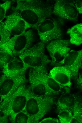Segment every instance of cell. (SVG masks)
Instances as JSON below:
<instances>
[{"instance_id": "ba28073f", "label": "cell", "mask_w": 82, "mask_h": 123, "mask_svg": "<svg viewBox=\"0 0 82 123\" xmlns=\"http://www.w3.org/2000/svg\"><path fill=\"white\" fill-rule=\"evenodd\" d=\"M6 18L5 21L3 22L4 27L13 36L23 33L31 27L29 24L15 12L6 16Z\"/></svg>"}, {"instance_id": "ffe728a7", "label": "cell", "mask_w": 82, "mask_h": 123, "mask_svg": "<svg viewBox=\"0 0 82 123\" xmlns=\"http://www.w3.org/2000/svg\"><path fill=\"white\" fill-rule=\"evenodd\" d=\"M13 123H33L30 116L26 112L23 111L15 116Z\"/></svg>"}, {"instance_id": "cb8c5ba5", "label": "cell", "mask_w": 82, "mask_h": 123, "mask_svg": "<svg viewBox=\"0 0 82 123\" xmlns=\"http://www.w3.org/2000/svg\"><path fill=\"white\" fill-rule=\"evenodd\" d=\"M74 5L78 13L82 14V0H76Z\"/></svg>"}, {"instance_id": "6da1fadb", "label": "cell", "mask_w": 82, "mask_h": 123, "mask_svg": "<svg viewBox=\"0 0 82 123\" xmlns=\"http://www.w3.org/2000/svg\"><path fill=\"white\" fill-rule=\"evenodd\" d=\"M14 12L31 27L36 28L41 22L51 16L52 10L49 5L40 0H17Z\"/></svg>"}, {"instance_id": "5b68a950", "label": "cell", "mask_w": 82, "mask_h": 123, "mask_svg": "<svg viewBox=\"0 0 82 123\" xmlns=\"http://www.w3.org/2000/svg\"><path fill=\"white\" fill-rule=\"evenodd\" d=\"M34 39L33 32L29 29L21 34L11 37L2 45L6 48L14 56H18L30 47Z\"/></svg>"}, {"instance_id": "e0dca14e", "label": "cell", "mask_w": 82, "mask_h": 123, "mask_svg": "<svg viewBox=\"0 0 82 123\" xmlns=\"http://www.w3.org/2000/svg\"><path fill=\"white\" fill-rule=\"evenodd\" d=\"M67 33L70 37V43L79 46L82 43V24H77L68 29Z\"/></svg>"}, {"instance_id": "9a60e30c", "label": "cell", "mask_w": 82, "mask_h": 123, "mask_svg": "<svg viewBox=\"0 0 82 123\" xmlns=\"http://www.w3.org/2000/svg\"><path fill=\"white\" fill-rule=\"evenodd\" d=\"M30 70L48 88L58 94L62 91L63 88H65L58 84L45 70H36L31 68Z\"/></svg>"}, {"instance_id": "7402d4cb", "label": "cell", "mask_w": 82, "mask_h": 123, "mask_svg": "<svg viewBox=\"0 0 82 123\" xmlns=\"http://www.w3.org/2000/svg\"><path fill=\"white\" fill-rule=\"evenodd\" d=\"M11 3V1L8 0L0 3V23L6 18L7 12L10 7Z\"/></svg>"}, {"instance_id": "8992f818", "label": "cell", "mask_w": 82, "mask_h": 123, "mask_svg": "<svg viewBox=\"0 0 82 123\" xmlns=\"http://www.w3.org/2000/svg\"><path fill=\"white\" fill-rule=\"evenodd\" d=\"M36 29L41 42L45 44L55 40L60 39L62 29L55 21L46 19L41 22Z\"/></svg>"}, {"instance_id": "277c9868", "label": "cell", "mask_w": 82, "mask_h": 123, "mask_svg": "<svg viewBox=\"0 0 82 123\" xmlns=\"http://www.w3.org/2000/svg\"><path fill=\"white\" fill-rule=\"evenodd\" d=\"M45 44L40 42L30 47L18 56L29 67L36 70H45L51 61L45 53Z\"/></svg>"}, {"instance_id": "d4e9b609", "label": "cell", "mask_w": 82, "mask_h": 123, "mask_svg": "<svg viewBox=\"0 0 82 123\" xmlns=\"http://www.w3.org/2000/svg\"><path fill=\"white\" fill-rule=\"evenodd\" d=\"M8 118L4 115L0 116V123H6L8 122Z\"/></svg>"}, {"instance_id": "44dd1931", "label": "cell", "mask_w": 82, "mask_h": 123, "mask_svg": "<svg viewBox=\"0 0 82 123\" xmlns=\"http://www.w3.org/2000/svg\"><path fill=\"white\" fill-rule=\"evenodd\" d=\"M11 35L4 27L3 22L0 23V46L7 42L11 37Z\"/></svg>"}, {"instance_id": "5bb4252c", "label": "cell", "mask_w": 82, "mask_h": 123, "mask_svg": "<svg viewBox=\"0 0 82 123\" xmlns=\"http://www.w3.org/2000/svg\"><path fill=\"white\" fill-rule=\"evenodd\" d=\"M29 79L30 89L32 94L37 96H50L58 93L48 88L30 70Z\"/></svg>"}, {"instance_id": "52a82bcc", "label": "cell", "mask_w": 82, "mask_h": 123, "mask_svg": "<svg viewBox=\"0 0 82 123\" xmlns=\"http://www.w3.org/2000/svg\"><path fill=\"white\" fill-rule=\"evenodd\" d=\"M68 40L58 39L52 40L46 46L51 58L54 63H59L70 50Z\"/></svg>"}, {"instance_id": "4fadbf2b", "label": "cell", "mask_w": 82, "mask_h": 123, "mask_svg": "<svg viewBox=\"0 0 82 123\" xmlns=\"http://www.w3.org/2000/svg\"><path fill=\"white\" fill-rule=\"evenodd\" d=\"M49 75L62 86L66 88L71 87L72 73L65 66H57L53 67L50 71Z\"/></svg>"}, {"instance_id": "484cf974", "label": "cell", "mask_w": 82, "mask_h": 123, "mask_svg": "<svg viewBox=\"0 0 82 123\" xmlns=\"http://www.w3.org/2000/svg\"><path fill=\"white\" fill-rule=\"evenodd\" d=\"M77 84L81 90L82 88V77L81 75L79 76L77 80Z\"/></svg>"}, {"instance_id": "ac0fdd59", "label": "cell", "mask_w": 82, "mask_h": 123, "mask_svg": "<svg viewBox=\"0 0 82 123\" xmlns=\"http://www.w3.org/2000/svg\"><path fill=\"white\" fill-rule=\"evenodd\" d=\"M15 57L8 49L1 45L0 46V68H2Z\"/></svg>"}, {"instance_id": "7a4b0ae2", "label": "cell", "mask_w": 82, "mask_h": 123, "mask_svg": "<svg viewBox=\"0 0 82 123\" xmlns=\"http://www.w3.org/2000/svg\"><path fill=\"white\" fill-rule=\"evenodd\" d=\"M31 94L29 88L24 83L21 85L11 95L3 99L0 104V112L13 123L16 115L23 111Z\"/></svg>"}, {"instance_id": "603a6c76", "label": "cell", "mask_w": 82, "mask_h": 123, "mask_svg": "<svg viewBox=\"0 0 82 123\" xmlns=\"http://www.w3.org/2000/svg\"><path fill=\"white\" fill-rule=\"evenodd\" d=\"M39 123H59V122L57 118L48 117L43 119L41 121L39 122Z\"/></svg>"}, {"instance_id": "8fae6325", "label": "cell", "mask_w": 82, "mask_h": 123, "mask_svg": "<svg viewBox=\"0 0 82 123\" xmlns=\"http://www.w3.org/2000/svg\"><path fill=\"white\" fill-rule=\"evenodd\" d=\"M67 68L71 72L72 77H76L82 64V50H70L59 63Z\"/></svg>"}, {"instance_id": "4316f807", "label": "cell", "mask_w": 82, "mask_h": 123, "mask_svg": "<svg viewBox=\"0 0 82 123\" xmlns=\"http://www.w3.org/2000/svg\"><path fill=\"white\" fill-rule=\"evenodd\" d=\"M3 100V99L1 97L0 95V104L1 103Z\"/></svg>"}, {"instance_id": "3957f363", "label": "cell", "mask_w": 82, "mask_h": 123, "mask_svg": "<svg viewBox=\"0 0 82 123\" xmlns=\"http://www.w3.org/2000/svg\"><path fill=\"white\" fill-rule=\"evenodd\" d=\"M54 101L51 96H37L31 93L23 111L30 116L33 123H38L51 110Z\"/></svg>"}, {"instance_id": "30bf717a", "label": "cell", "mask_w": 82, "mask_h": 123, "mask_svg": "<svg viewBox=\"0 0 82 123\" xmlns=\"http://www.w3.org/2000/svg\"><path fill=\"white\" fill-rule=\"evenodd\" d=\"M52 13L63 19L74 21L77 20L79 13L74 4L63 0L56 1Z\"/></svg>"}, {"instance_id": "d6986e66", "label": "cell", "mask_w": 82, "mask_h": 123, "mask_svg": "<svg viewBox=\"0 0 82 123\" xmlns=\"http://www.w3.org/2000/svg\"><path fill=\"white\" fill-rule=\"evenodd\" d=\"M72 113L73 120L75 122L82 123V108L81 104L77 100H75L72 107Z\"/></svg>"}, {"instance_id": "7c38bea8", "label": "cell", "mask_w": 82, "mask_h": 123, "mask_svg": "<svg viewBox=\"0 0 82 123\" xmlns=\"http://www.w3.org/2000/svg\"><path fill=\"white\" fill-rule=\"evenodd\" d=\"M29 67L19 58L15 57L2 68L3 75L9 77H14L24 75Z\"/></svg>"}, {"instance_id": "9c48e42d", "label": "cell", "mask_w": 82, "mask_h": 123, "mask_svg": "<svg viewBox=\"0 0 82 123\" xmlns=\"http://www.w3.org/2000/svg\"><path fill=\"white\" fill-rule=\"evenodd\" d=\"M26 81L25 75L11 78L3 75L0 78V95L3 100L14 92Z\"/></svg>"}, {"instance_id": "2e32d148", "label": "cell", "mask_w": 82, "mask_h": 123, "mask_svg": "<svg viewBox=\"0 0 82 123\" xmlns=\"http://www.w3.org/2000/svg\"><path fill=\"white\" fill-rule=\"evenodd\" d=\"M59 123H70L73 120L72 111L66 103L58 100L57 103Z\"/></svg>"}]
</instances>
